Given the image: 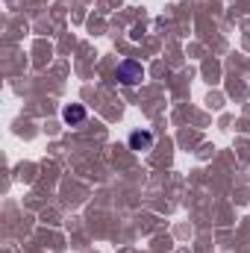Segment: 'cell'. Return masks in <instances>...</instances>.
I'll return each instance as SVG.
<instances>
[{
	"mask_svg": "<svg viewBox=\"0 0 250 253\" xmlns=\"http://www.w3.org/2000/svg\"><path fill=\"white\" fill-rule=\"evenodd\" d=\"M150 144H153V135H150L147 129H144V132H141V129H135V132L129 135V147H132V150H147Z\"/></svg>",
	"mask_w": 250,
	"mask_h": 253,
	"instance_id": "7a4b0ae2",
	"label": "cell"
},
{
	"mask_svg": "<svg viewBox=\"0 0 250 253\" xmlns=\"http://www.w3.org/2000/svg\"><path fill=\"white\" fill-rule=\"evenodd\" d=\"M62 118L68 124H80V121H85V109H83L80 103H71V106H65Z\"/></svg>",
	"mask_w": 250,
	"mask_h": 253,
	"instance_id": "3957f363",
	"label": "cell"
},
{
	"mask_svg": "<svg viewBox=\"0 0 250 253\" xmlns=\"http://www.w3.org/2000/svg\"><path fill=\"white\" fill-rule=\"evenodd\" d=\"M115 77L124 85H138L141 77H144V68H141V62H135V59H124V62L115 68Z\"/></svg>",
	"mask_w": 250,
	"mask_h": 253,
	"instance_id": "6da1fadb",
	"label": "cell"
}]
</instances>
